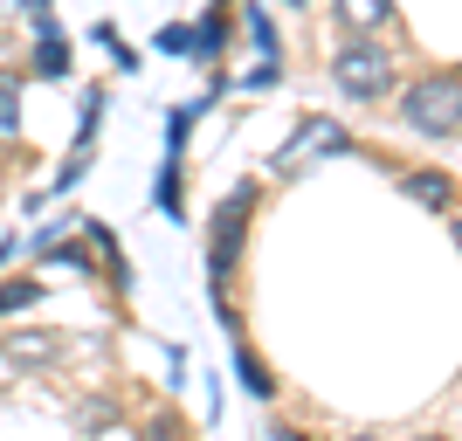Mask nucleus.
<instances>
[{"instance_id": "nucleus-19", "label": "nucleus", "mask_w": 462, "mask_h": 441, "mask_svg": "<svg viewBox=\"0 0 462 441\" xmlns=\"http://www.w3.org/2000/svg\"><path fill=\"white\" fill-rule=\"evenodd\" d=\"M0 262H7V249H0Z\"/></svg>"}, {"instance_id": "nucleus-15", "label": "nucleus", "mask_w": 462, "mask_h": 441, "mask_svg": "<svg viewBox=\"0 0 462 441\" xmlns=\"http://www.w3.org/2000/svg\"><path fill=\"white\" fill-rule=\"evenodd\" d=\"M249 28H255V49H263V56H276V28H270V14H263V7H249Z\"/></svg>"}, {"instance_id": "nucleus-3", "label": "nucleus", "mask_w": 462, "mask_h": 441, "mask_svg": "<svg viewBox=\"0 0 462 441\" xmlns=\"http://www.w3.org/2000/svg\"><path fill=\"white\" fill-rule=\"evenodd\" d=\"M249 207H255V187H235L221 207H214V234H208V269H214V289L235 276L242 262V228H249Z\"/></svg>"}, {"instance_id": "nucleus-1", "label": "nucleus", "mask_w": 462, "mask_h": 441, "mask_svg": "<svg viewBox=\"0 0 462 441\" xmlns=\"http://www.w3.org/2000/svg\"><path fill=\"white\" fill-rule=\"evenodd\" d=\"M401 117H407V132H421V138L462 132V77H421V83H407V90H401Z\"/></svg>"}, {"instance_id": "nucleus-6", "label": "nucleus", "mask_w": 462, "mask_h": 441, "mask_svg": "<svg viewBox=\"0 0 462 441\" xmlns=\"http://www.w3.org/2000/svg\"><path fill=\"white\" fill-rule=\"evenodd\" d=\"M401 193L421 200V207H448V179L442 173H401Z\"/></svg>"}, {"instance_id": "nucleus-9", "label": "nucleus", "mask_w": 462, "mask_h": 441, "mask_svg": "<svg viewBox=\"0 0 462 441\" xmlns=\"http://www.w3.org/2000/svg\"><path fill=\"white\" fill-rule=\"evenodd\" d=\"M56 338H7V359H14V365H49V359H56Z\"/></svg>"}, {"instance_id": "nucleus-10", "label": "nucleus", "mask_w": 462, "mask_h": 441, "mask_svg": "<svg viewBox=\"0 0 462 441\" xmlns=\"http://www.w3.org/2000/svg\"><path fill=\"white\" fill-rule=\"evenodd\" d=\"M235 380L249 386L255 400H270V393H276V386H270V372H263V359H249V352H235Z\"/></svg>"}, {"instance_id": "nucleus-4", "label": "nucleus", "mask_w": 462, "mask_h": 441, "mask_svg": "<svg viewBox=\"0 0 462 441\" xmlns=\"http://www.w3.org/2000/svg\"><path fill=\"white\" fill-rule=\"evenodd\" d=\"M304 152H352V138L338 132V124H325V117H304V132L276 152V173H297V159H304Z\"/></svg>"}, {"instance_id": "nucleus-17", "label": "nucleus", "mask_w": 462, "mask_h": 441, "mask_svg": "<svg viewBox=\"0 0 462 441\" xmlns=\"http://www.w3.org/2000/svg\"><path fill=\"white\" fill-rule=\"evenodd\" d=\"M448 234H456V249H462V221H456V228H448Z\"/></svg>"}, {"instance_id": "nucleus-12", "label": "nucleus", "mask_w": 462, "mask_h": 441, "mask_svg": "<svg viewBox=\"0 0 462 441\" xmlns=\"http://www.w3.org/2000/svg\"><path fill=\"white\" fill-rule=\"evenodd\" d=\"M221 35H228V28H221V14H208L200 28H193V56L214 62V56H221Z\"/></svg>"}, {"instance_id": "nucleus-7", "label": "nucleus", "mask_w": 462, "mask_h": 441, "mask_svg": "<svg viewBox=\"0 0 462 441\" xmlns=\"http://www.w3.org/2000/svg\"><path fill=\"white\" fill-rule=\"evenodd\" d=\"M338 14H346L352 28H386V21H393V0H338Z\"/></svg>"}, {"instance_id": "nucleus-18", "label": "nucleus", "mask_w": 462, "mask_h": 441, "mask_svg": "<svg viewBox=\"0 0 462 441\" xmlns=\"http://www.w3.org/2000/svg\"><path fill=\"white\" fill-rule=\"evenodd\" d=\"M421 441H442V435H421Z\"/></svg>"}, {"instance_id": "nucleus-8", "label": "nucleus", "mask_w": 462, "mask_h": 441, "mask_svg": "<svg viewBox=\"0 0 462 441\" xmlns=\"http://www.w3.org/2000/svg\"><path fill=\"white\" fill-rule=\"evenodd\" d=\"M42 304V283L35 276H14V283H0V317H14V310Z\"/></svg>"}, {"instance_id": "nucleus-11", "label": "nucleus", "mask_w": 462, "mask_h": 441, "mask_svg": "<svg viewBox=\"0 0 462 441\" xmlns=\"http://www.w3.org/2000/svg\"><path fill=\"white\" fill-rule=\"evenodd\" d=\"M159 207L180 221V152H166V166H159Z\"/></svg>"}, {"instance_id": "nucleus-2", "label": "nucleus", "mask_w": 462, "mask_h": 441, "mask_svg": "<svg viewBox=\"0 0 462 441\" xmlns=\"http://www.w3.org/2000/svg\"><path fill=\"white\" fill-rule=\"evenodd\" d=\"M331 83L346 96H359V104H373V96L393 90V56H386L380 41H352V49L331 56Z\"/></svg>"}, {"instance_id": "nucleus-13", "label": "nucleus", "mask_w": 462, "mask_h": 441, "mask_svg": "<svg viewBox=\"0 0 462 441\" xmlns=\"http://www.w3.org/2000/svg\"><path fill=\"white\" fill-rule=\"evenodd\" d=\"M0 132H21V90L7 69H0Z\"/></svg>"}, {"instance_id": "nucleus-14", "label": "nucleus", "mask_w": 462, "mask_h": 441, "mask_svg": "<svg viewBox=\"0 0 462 441\" xmlns=\"http://www.w3.org/2000/svg\"><path fill=\"white\" fill-rule=\"evenodd\" d=\"M152 49H159V56H187V49H193V28H159Z\"/></svg>"}, {"instance_id": "nucleus-5", "label": "nucleus", "mask_w": 462, "mask_h": 441, "mask_svg": "<svg viewBox=\"0 0 462 441\" xmlns=\"http://www.w3.org/2000/svg\"><path fill=\"white\" fill-rule=\"evenodd\" d=\"M35 77H69V49L49 28V14H42V41H35Z\"/></svg>"}, {"instance_id": "nucleus-16", "label": "nucleus", "mask_w": 462, "mask_h": 441, "mask_svg": "<svg viewBox=\"0 0 462 441\" xmlns=\"http://www.w3.org/2000/svg\"><path fill=\"white\" fill-rule=\"evenodd\" d=\"M21 7H35V14H49V0H21Z\"/></svg>"}]
</instances>
